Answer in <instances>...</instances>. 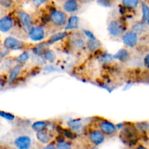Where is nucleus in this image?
Returning a JSON list of instances; mask_svg holds the SVG:
<instances>
[{
    "instance_id": "obj_1",
    "label": "nucleus",
    "mask_w": 149,
    "mask_h": 149,
    "mask_svg": "<svg viewBox=\"0 0 149 149\" xmlns=\"http://www.w3.org/2000/svg\"><path fill=\"white\" fill-rule=\"evenodd\" d=\"M138 133L134 126H126L121 132V139L125 143L135 144L137 143Z\"/></svg>"
},
{
    "instance_id": "obj_2",
    "label": "nucleus",
    "mask_w": 149,
    "mask_h": 149,
    "mask_svg": "<svg viewBox=\"0 0 149 149\" xmlns=\"http://www.w3.org/2000/svg\"><path fill=\"white\" fill-rule=\"evenodd\" d=\"M108 31L111 36L113 37H119L124 33L125 28L122 22L117 20H113L109 23Z\"/></svg>"
},
{
    "instance_id": "obj_3",
    "label": "nucleus",
    "mask_w": 149,
    "mask_h": 149,
    "mask_svg": "<svg viewBox=\"0 0 149 149\" xmlns=\"http://www.w3.org/2000/svg\"><path fill=\"white\" fill-rule=\"evenodd\" d=\"M50 22L53 25L58 27L65 26L67 23V16L65 13L60 10H54L51 13L50 15Z\"/></svg>"
},
{
    "instance_id": "obj_4",
    "label": "nucleus",
    "mask_w": 149,
    "mask_h": 149,
    "mask_svg": "<svg viewBox=\"0 0 149 149\" xmlns=\"http://www.w3.org/2000/svg\"><path fill=\"white\" fill-rule=\"evenodd\" d=\"M4 47L10 50H21L24 48V43L16 38L9 36L4 39Z\"/></svg>"
},
{
    "instance_id": "obj_5",
    "label": "nucleus",
    "mask_w": 149,
    "mask_h": 149,
    "mask_svg": "<svg viewBox=\"0 0 149 149\" xmlns=\"http://www.w3.org/2000/svg\"><path fill=\"white\" fill-rule=\"evenodd\" d=\"M29 37L33 42H39L45 39V31L41 26H32L28 32Z\"/></svg>"
},
{
    "instance_id": "obj_6",
    "label": "nucleus",
    "mask_w": 149,
    "mask_h": 149,
    "mask_svg": "<svg viewBox=\"0 0 149 149\" xmlns=\"http://www.w3.org/2000/svg\"><path fill=\"white\" fill-rule=\"evenodd\" d=\"M98 127L105 135L109 136L115 135L117 132V127H116L114 124L107 120H102L99 123Z\"/></svg>"
},
{
    "instance_id": "obj_7",
    "label": "nucleus",
    "mask_w": 149,
    "mask_h": 149,
    "mask_svg": "<svg viewBox=\"0 0 149 149\" xmlns=\"http://www.w3.org/2000/svg\"><path fill=\"white\" fill-rule=\"evenodd\" d=\"M123 43L129 47H134L137 45L138 42V35L136 33L131 31L126 32L122 36Z\"/></svg>"
},
{
    "instance_id": "obj_8",
    "label": "nucleus",
    "mask_w": 149,
    "mask_h": 149,
    "mask_svg": "<svg viewBox=\"0 0 149 149\" xmlns=\"http://www.w3.org/2000/svg\"><path fill=\"white\" fill-rule=\"evenodd\" d=\"M70 44L75 49H81L85 46V41L81 34L79 33H74L71 36Z\"/></svg>"
},
{
    "instance_id": "obj_9",
    "label": "nucleus",
    "mask_w": 149,
    "mask_h": 149,
    "mask_svg": "<svg viewBox=\"0 0 149 149\" xmlns=\"http://www.w3.org/2000/svg\"><path fill=\"white\" fill-rule=\"evenodd\" d=\"M32 141L31 138L27 135H20L15 138L14 144L16 148L19 149H27L31 146Z\"/></svg>"
},
{
    "instance_id": "obj_10",
    "label": "nucleus",
    "mask_w": 149,
    "mask_h": 149,
    "mask_svg": "<svg viewBox=\"0 0 149 149\" xmlns=\"http://www.w3.org/2000/svg\"><path fill=\"white\" fill-rule=\"evenodd\" d=\"M89 140L93 145L99 146L105 141V134L101 130H93L90 132Z\"/></svg>"
},
{
    "instance_id": "obj_11",
    "label": "nucleus",
    "mask_w": 149,
    "mask_h": 149,
    "mask_svg": "<svg viewBox=\"0 0 149 149\" xmlns=\"http://www.w3.org/2000/svg\"><path fill=\"white\" fill-rule=\"evenodd\" d=\"M17 17L20 24L26 30L29 31L32 27V19L29 13L23 11H19L17 13Z\"/></svg>"
},
{
    "instance_id": "obj_12",
    "label": "nucleus",
    "mask_w": 149,
    "mask_h": 149,
    "mask_svg": "<svg viewBox=\"0 0 149 149\" xmlns=\"http://www.w3.org/2000/svg\"><path fill=\"white\" fill-rule=\"evenodd\" d=\"M14 26V20L10 16H4L0 20V31L3 33L10 31Z\"/></svg>"
},
{
    "instance_id": "obj_13",
    "label": "nucleus",
    "mask_w": 149,
    "mask_h": 149,
    "mask_svg": "<svg viewBox=\"0 0 149 149\" xmlns=\"http://www.w3.org/2000/svg\"><path fill=\"white\" fill-rule=\"evenodd\" d=\"M36 139L43 144H47L53 138V134L47 130H44L40 132H36Z\"/></svg>"
},
{
    "instance_id": "obj_14",
    "label": "nucleus",
    "mask_w": 149,
    "mask_h": 149,
    "mask_svg": "<svg viewBox=\"0 0 149 149\" xmlns=\"http://www.w3.org/2000/svg\"><path fill=\"white\" fill-rule=\"evenodd\" d=\"M22 69V64L17 63V65H15L10 71V74H9L8 79H7V81H8L9 84H11L15 81L19 77L20 74V71Z\"/></svg>"
},
{
    "instance_id": "obj_15",
    "label": "nucleus",
    "mask_w": 149,
    "mask_h": 149,
    "mask_svg": "<svg viewBox=\"0 0 149 149\" xmlns=\"http://www.w3.org/2000/svg\"><path fill=\"white\" fill-rule=\"evenodd\" d=\"M63 8L67 13H74L78 10V2L77 1V0H67L63 5Z\"/></svg>"
},
{
    "instance_id": "obj_16",
    "label": "nucleus",
    "mask_w": 149,
    "mask_h": 149,
    "mask_svg": "<svg viewBox=\"0 0 149 149\" xmlns=\"http://www.w3.org/2000/svg\"><path fill=\"white\" fill-rule=\"evenodd\" d=\"M113 58L122 63H126L130 58V54L126 49H121L116 52V53L113 55Z\"/></svg>"
},
{
    "instance_id": "obj_17",
    "label": "nucleus",
    "mask_w": 149,
    "mask_h": 149,
    "mask_svg": "<svg viewBox=\"0 0 149 149\" xmlns=\"http://www.w3.org/2000/svg\"><path fill=\"white\" fill-rule=\"evenodd\" d=\"M79 24V18L77 15H72L68 18L67 24L65 26V30H72L77 29Z\"/></svg>"
},
{
    "instance_id": "obj_18",
    "label": "nucleus",
    "mask_w": 149,
    "mask_h": 149,
    "mask_svg": "<svg viewBox=\"0 0 149 149\" xmlns=\"http://www.w3.org/2000/svg\"><path fill=\"white\" fill-rule=\"evenodd\" d=\"M147 30V26L146 25L145 22L141 21L135 23L132 27V31L135 33H136L138 35H141L142 33H145L146 31Z\"/></svg>"
},
{
    "instance_id": "obj_19",
    "label": "nucleus",
    "mask_w": 149,
    "mask_h": 149,
    "mask_svg": "<svg viewBox=\"0 0 149 149\" xmlns=\"http://www.w3.org/2000/svg\"><path fill=\"white\" fill-rule=\"evenodd\" d=\"M68 36V33L67 32H59V33H56L55 34H53L52 36H50V38L49 39V40L47 41V44L51 45V44H53L55 42H58V41L62 40L63 39L65 38Z\"/></svg>"
},
{
    "instance_id": "obj_20",
    "label": "nucleus",
    "mask_w": 149,
    "mask_h": 149,
    "mask_svg": "<svg viewBox=\"0 0 149 149\" xmlns=\"http://www.w3.org/2000/svg\"><path fill=\"white\" fill-rule=\"evenodd\" d=\"M68 126L74 132H78L82 128V124L79 119H71L68 122Z\"/></svg>"
},
{
    "instance_id": "obj_21",
    "label": "nucleus",
    "mask_w": 149,
    "mask_h": 149,
    "mask_svg": "<svg viewBox=\"0 0 149 149\" xmlns=\"http://www.w3.org/2000/svg\"><path fill=\"white\" fill-rule=\"evenodd\" d=\"M48 127V123L45 121H38V122H35L31 125V127L33 131L35 132H40V131L46 130Z\"/></svg>"
},
{
    "instance_id": "obj_22",
    "label": "nucleus",
    "mask_w": 149,
    "mask_h": 149,
    "mask_svg": "<svg viewBox=\"0 0 149 149\" xmlns=\"http://www.w3.org/2000/svg\"><path fill=\"white\" fill-rule=\"evenodd\" d=\"M86 45H87V48L90 52H93L95 50H98V48L100 47V42L97 40V39H88Z\"/></svg>"
},
{
    "instance_id": "obj_23",
    "label": "nucleus",
    "mask_w": 149,
    "mask_h": 149,
    "mask_svg": "<svg viewBox=\"0 0 149 149\" xmlns=\"http://www.w3.org/2000/svg\"><path fill=\"white\" fill-rule=\"evenodd\" d=\"M42 55H43L44 58L49 63H54L56 59L55 54L54 53L53 51L50 50V49H46Z\"/></svg>"
},
{
    "instance_id": "obj_24",
    "label": "nucleus",
    "mask_w": 149,
    "mask_h": 149,
    "mask_svg": "<svg viewBox=\"0 0 149 149\" xmlns=\"http://www.w3.org/2000/svg\"><path fill=\"white\" fill-rule=\"evenodd\" d=\"M113 59H114L113 55H110V54L109 53L101 54V55H100V58H99V61H100V62L103 64L111 63L113 61Z\"/></svg>"
},
{
    "instance_id": "obj_25",
    "label": "nucleus",
    "mask_w": 149,
    "mask_h": 149,
    "mask_svg": "<svg viewBox=\"0 0 149 149\" xmlns=\"http://www.w3.org/2000/svg\"><path fill=\"white\" fill-rule=\"evenodd\" d=\"M122 3L127 8L135 9L139 4V0H122Z\"/></svg>"
},
{
    "instance_id": "obj_26",
    "label": "nucleus",
    "mask_w": 149,
    "mask_h": 149,
    "mask_svg": "<svg viewBox=\"0 0 149 149\" xmlns=\"http://www.w3.org/2000/svg\"><path fill=\"white\" fill-rule=\"evenodd\" d=\"M142 8V21L147 22L149 18V7L145 2H143L141 4Z\"/></svg>"
},
{
    "instance_id": "obj_27",
    "label": "nucleus",
    "mask_w": 149,
    "mask_h": 149,
    "mask_svg": "<svg viewBox=\"0 0 149 149\" xmlns=\"http://www.w3.org/2000/svg\"><path fill=\"white\" fill-rule=\"evenodd\" d=\"M30 58V55H29V52H27V51H24V52H22L20 55L16 59V62L19 64H22L23 65V63L28 61V60Z\"/></svg>"
},
{
    "instance_id": "obj_28",
    "label": "nucleus",
    "mask_w": 149,
    "mask_h": 149,
    "mask_svg": "<svg viewBox=\"0 0 149 149\" xmlns=\"http://www.w3.org/2000/svg\"><path fill=\"white\" fill-rule=\"evenodd\" d=\"M56 147L60 149H69L71 148V145L70 143L65 142L63 139L58 141Z\"/></svg>"
},
{
    "instance_id": "obj_29",
    "label": "nucleus",
    "mask_w": 149,
    "mask_h": 149,
    "mask_svg": "<svg viewBox=\"0 0 149 149\" xmlns=\"http://www.w3.org/2000/svg\"><path fill=\"white\" fill-rule=\"evenodd\" d=\"M0 115L2 118H4V119L7 121H10V122H12V121L15 120V116L13 114V113H8V112L3 111H0Z\"/></svg>"
},
{
    "instance_id": "obj_30",
    "label": "nucleus",
    "mask_w": 149,
    "mask_h": 149,
    "mask_svg": "<svg viewBox=\"0 0 149 149\" xmlns=\"http://www.w3.org/2000/svg\"><path fill=\"white\" fill-rule=\"evenodd\" d=\"M45 50L46 49H45V47L44 44H40V45H38L37 46L33 48V52L36 55H41V54H43Z\"/></svg>"
},
{
    "instance_id": "obj_31",
    "label": "nucleus",
    "mask_w": 149,
    "mask_h": 149,
    "mask_svg": "<svg viewBox=\"0 0 149 149\" xmlns=\"http://www.w3.org/2000/svg\"><path fill=\"white\" fill-rule=\"evenodd\" d=\"M63 135L65 138L68 139H73L74 138V134L72 130H63Z\"/></svg>"
},
{
    "instance_id": "obj_32",
    "label": "nucleus",
    "mask_w": 149,
    "mask_h": 149,
    "mask_svg": "<svg viewBox=\"0 0 149 149\" xmlns=\"http://www.w3.org/2000/svg\"><path fill=\"white\" fill-rule=\"evenodd\" d=\"M83 33H84V34L85 35L86 37L88 38V39H96L95 36V35L93 34V32H91L89 30H83Z\"/></svg>"
},
{
    "instance_id": "obj_33",
    "label": "nucleus",
    "mask_w": 149,
    "mask_h": 149,
    "mask_svg": "<svg viewBox=\"0 0 149 149\" xmlns=\"http://www.w3.org/2000/svg\"><path fill=\"white\" fill-rule=\"evenodd\" d=\"M97 3L103 7H109L111 4V0H97Z\"/></svg>"
},
{
    "instance_id": "obj_34",
    "label": "nucleus",
    "mask_w": 149,
    "mask_h": 149,
    "mask_svg": "<svg viewBox=\"0 0 149 149\" xmlns=\"http://www.w3.org/2000/svg\"><path fill=\"white\" fill-rule=\"evenodd\" d=\"M0 2L2 6L5 7H9L11 6L13 3V0H0Z\"/></svg>"
},
{
    "instance_id": "obj_35",
    "label": "nucleus",
    "mask_w": 149,
    "mask_h": 149,
    "mask_svg": "<svg viewBox=\"0 0 149 149\" xmlns=\"http://www.w3.org/2000/svg\"><path fill=\"white\" fill-rule=\"evenodd\" d=\"M143 64H144V66H145L146 68L149 69V54H148V55L144 58Z\"/></svg>"
},
{
    "instance_id": "obj_36",
    "label": "nucleus",
    "mask_w": 149,
    "mask_h": 149,
    "mask_svg": "<svg viewBox=\"0 0 149 149\" xmlns=\"http://www.w3.org/2000/svg\"><path fill=\"white\" fill-rule=\"evenodd\" d=\"M47 1H48V0H33V2L35 6L39 7V6H40L41 4H43V3L46 2Z\"/></svg>"
},
{
    "instance_id": "obj_37",
    "label": "nucleus",
    "mask_w": 149,
    "mask_h": 149,
    "mask_svg": "<svg viewBox=\"0 0 149 149\" xmlns=\"http://www.w3.org/2000/svg\"><path fill=\"white\" fill-rule=\"evenodd\" d=\"M9 50H10V49H6L5 52H4V49H1V58H4V57L7 56V55L9 54Z\"/></svg>"
},
{
    "instance_id": "obj_38",
    "label": "nucleus",
    "mask_w": 149,
    "mask_h": 149,
    "mask_svg": "<svg viewBox=\"0 0 149 149\" xmlns=\"http://www.w3.org/2000/svg\"><path fill=\"white\" fill-rule=\"evenodd\" d=\"M147 24H148V26H149V18H148V20H147Z\"/></svg>"
}]
</instances>
